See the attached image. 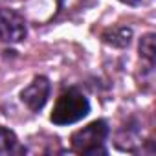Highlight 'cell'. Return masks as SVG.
<instances>
[{
	"label": "cell",
	"mask_w": 156,
	"mask_h": 156,
	"mask_svg": "<svg viewBox=\"0 0 156 156\" xmlns=\"http://www.w3.org/2000/svg\"><path fill=\"white\" fill-rule=\"evenodd\" d=\"M88 112H90L88 98L79 88H68L57 98L50 119L53 125L64 127V125L81 121L83 118L88 116Z\"/></svg>",
	"instance_id": "1"
},
{
	"label": "cell",
	"mask_w": 156,
	"mask_h": 156,
	"mask_svg": "<svg viewBox=\"0 0 156 156\" xmlns=\"http://www.w3.org/2000/svg\"><path fill=\"white\" fill-rule=\"evenodd\" d=\"M108 136V125L103 119H96L88 123L87 127L75 130L72 134V149L85 156H96V154H107L105 140Z\"/></svg>",
	"instance_id": "2"
},
{
	"label": "cell",
	"mask_w": 156,
	"mask_h": 156,
	"mask_svg": "<svg viewBox=\"0 0 156 156\" xmlns=\"http://www.w3.org/2000/svg\"><path fill=\"white\" fill-rule=\"evenodd\" d=\"M26 20L20 13L9 8L0 9V39L4 42H20L26 39Z\"/></svg>",
	"instance_id": "3"
},
{
	"label": "cell",
	"mask_w": 156,
	"mask_h": 156,
	"mask_svg": "<svg viewBox=\"0 0 156 156\" xmlns=\"http://www.w3.org/2000/svg\"><path fill=\"white\" fill-rule=\"evenodd\" d=\"M50 90H51L50 81L46 79L44 75H37L35 79L20 92V99H22V103L30 110L39 112L46 105V101L50 98Z\"/></svg>",
	"instance_id": "4"
},
{
	"label": "cell",
	"mask_w": 156,
	"mask_h": 156,
	"mask_svg": "<svg viewBox=\"0 0 156 156\" xmlns=\"http://www.w3.org/2000/svg\"><path fill=\"white\" fill-rule=\"evenodd\" d=\"M130 39H132V30L125 28V26H114V28H108L103 33V41L110 46H116V48L129 46Z\"/></svg>",
	"instance_id": "5"
},
{
	"label": "cell",
	"mask_w": 156,
	"mask_h": 156,
	"mask_svg": "<svg viewBox=\"0 0 156 156\" xmlns=\"http://www.w3.org/2000/svg\"><path fill=\"white\" fill-rule=\"evenodd\" d=\"M24 147L19 143L17 134L6 127H0V156H9V154H22Z\"/></svg>",
	"instance_id": "6"
},
{
	"label": "cell",
	"mask_w": 156,
	"mask_h": 156,
	"mask_svg": "<svg viewBox=\"0 0 156 156\" xmlns=\"http://www.w3.org/2000/svg\"><path fill=\"white\" fill-rule=\"evenodd\" d=\"M154 53H156V48H154V35L152 33H147L141 37L140 41V55L149 61V64L154 62Z\"/></svg>",
	"instance_id": "7"
},
{
	"label": "cell",
	"mask_w": 156,
	"mask_h": 156,
	"mask_svg": "<svg viewBox=\"0 0 156 156\" xmlns=\"http://www.w3.org/2000/svg\"><path fill=\"white\" fill-rule=\"evenodd\" d=\"M119 2H123L127 6H147L151 0H119Z\"/></svg>",
	"instance_id": "8"
}]
</instances>
